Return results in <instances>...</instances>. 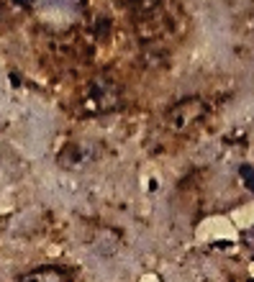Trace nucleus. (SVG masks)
<instances>
[{
  "instance_id": "f257e3e1",
  "label": "nucleus",
  "mask_w": 254,
  "mask_h": 282,
  "mask_svg": "<svg viewBox=\"0 0 254 282\" xmlns=\"http://www.w3.org/2000/svg\"><path fill=\"white\" fill-rule=\"evenodd\" d=\"M200 113H203V105L198 100H185V103H180V105L172 108L170 121H172V126H187L195 118H200Z\"/></svg>"
},
{
  "instance_id": "f03ea898",
  "label": "nucleus",
  "mask_w": 254,
  "mask_h": 282,
  "mask_svg": "<svg viewBox=\"0 0 254 282\" xmlns=\"http://www.w3.org/2000/svg\"><path fill=\"white\" fill-rule=\"evenodd\" d=\"M18 282H65V277L54 267H41V269H34V272L24 274Z\"/></svg>"
},
{
  "instance_id": "7ed1b4c3",
  "label": "nucleus",
  "mask_w": 254,
  "mask_h": 282,
  "mask_svg": "<svg viewBox=\"0 0 254 282\" xmlns=\"http://www.w3.org/2000/svg\"><path fill=\"white\" fill-rule=\"evenodd\" d=\"M88 157H90V154H88L85 149H80V146L72 144V146L67 149V154H62V164L75 169V167H82V162H88Z\"/></svg>"
},
{
  "instance_id": "20e7f679",
  "label": "nucleus",
  "mask_w": 254,
  "mask_h": 282,
  "mask_svg": "<svg viewBox=\"0 0 254 282\" xmlns=\"http://www.w3.org/2000/svg\"><path fill=\"white\" fill-rule=\"evenodd\" d=\"M126 3H129L131 8H152V6L159 3V0H126Z\"/></svg>"
},
{
  "instance_id": "39448f33",
  "label": "nucleus",
  "mask_w": 254,
  "mask_h": 282,
  "mask_svg": "<svg viewBox=\"0 0 254 282\" xmlns=\"http://www.w3.org/2000/svg\"><path fill=\"white\" fill-rule=\"evenodd\" d=\"M0 13H3V6H0Z\"/></svg>"
}]
</instances>
